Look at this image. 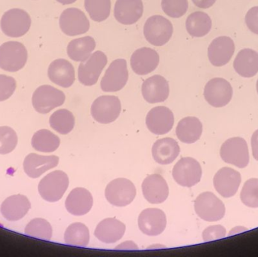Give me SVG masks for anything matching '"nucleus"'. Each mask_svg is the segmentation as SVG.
I'll use <instances>...</instances> for the list:
<instances>
[{
	"label": "nucleus",
	"instance_id": "29",
	"mask_svg": "<svg viewBox=\"0 0 258 257\" xmlns=\"http://www.w3.org/2000/svg\"><path fill=\"white\" fill-rule=\"evenodd\" d=\"M233 66L241 76H254L258 72V53L251 48L241 50L235 58Z\"/></svg>",
	"mask_w": 258,
	"mask_h": 257
},
{
	"label": "nucleus",
	"instance_id": "42",
	"mask_svg": "<svg viewBox=\"0 0 258 257\" xmlns=\"http://www.w3.org/2000/svg\"><path fill=\"white\" fill-rule=\"evenodd\" d=\"M226 235H227V231L225 228L221 225H217V226H209V228L205 229L203 238L205 242H209V241L225 238Z\"/></svg>",
	"mask_w": 258,
	"mask_h": 257
},
{
	"label": "nucleus",
	"instance_id": "9",
	"mask_svg": "<svg viewBox=\"0 0 258 257\" xmlns=\"http://www.w3.org/2000/svg\"><path fill=\"white\" fill-rule=\"evenodd\" d=\"M121 102L116 96H101L97 98L92 105L91 114L96 122L109 124L114 122L120 115Z\"/></svg>",
	"mask_w": 258,
	"mask_h": 257
},
{
	"label": "nucleus",
	"instance_id": "30",
	"mask_svg": "<svg viewBox=\"0 0 258 257\" xmlns=\"http://www.w3.org/2000/svg\"><path fill=\"white\" fill-rule=\"evenodd\" d=\"M203 133V125L196 117H186L179 122L176 128L177 138L184 143H196Z\"/></svg>",
	"mask_w": 258,
	"mask_h": 257
},
{
	"label": "nucleus",
	"instance_id": "8",
	"mask_svg": "<svg viewBox=\"0 0 258 257\" xmlns=\"http://www.w3.org/2000/svg\"><path fill=\"white\" fill-rule=\"evenodd\" d=\"M203 175L200 163L190 157L182 158L174 165L172 176L181 187H192L200 182Z\"/></svg>",
	"mask_w": 258,
	"mask_h": 257
},
{
	"label": "nucleus",
	"instance_id": "16",
	"mask_svg": "<svg viewBox=\"0 0 258 257\" xmlns=\"http://www.w3.org/2000/svg\"><path fill=\"white\" fill-rule=\"evenodd\" d=\"M174 118L168 107H156L152 109L146 118V125L150 132L163 135L172 129Z\"/></svg>",
	"mask_w": 258,
	"mask_h": 257
},
{
	"label": "nucleus",
	"instance_id": "38",
	"mask_svg": "<svg viewBox=\"0 0 258 257\" xmlns=\"http://www.w3.org/2000/svg\"><path fill=\"white\" fill-rule=\"evenodd\" d=\"M241 201L249 208H258V179L253 178L245 183L240 194Z\"/></svg>",
	"mask_w": 258,
	"mask_h": 257
},
{
	"label": "nucleus",
	"instance_id": "21",
	"mask_svg": "<svg viewBox=\"0 0 258 257\" xmlns=\"http://www.w3.org/2000/svg\"><path fill=\"white\" fill-rule=\"evenodd\" d=\"M141 91L144 100L150 104L164 102L169 95V84L162 75H155L144 81Z\"/></svg>",
	"mask_w": 258,
	"mask_h": 257
},
{
	"label": "nucleus",
	"instance_id": "6",
	"mask_svg": "<svg viewBox=\"0 0 258 257\" xmlns=\"http://www.w3.org/2000/svg\"><path fill=\"white\" fill-rule=\"evenodd\" d=\"M64 93L51 85L40 86L33 95L32 103L38 113L46 114L56 107L63 105L65 101Z\"/></svg>",
	"mask_w": 258,
	"mask_h": 257
},
{
	"label": "nucleus",
	"instance_id": "2",
	"mask_svg": "<svg viewBox=\"0 0 258 257\" xmlns=\"http://www.w3.org/2000/svg\"><path fill=\"white\" fill-rule=\"evenodd\" d=\"M28 58L27 48L21 42L10 41L0 46V68L8 72L23 69Z\"/></svg>",
	"mask_w": 258,
	"mask_h": 257
},
{
	"label": "nucleus",
	"instance_id": "11",
	"mask_svg": "<svg viewBox=\"0 0 258 257\" xmlns=\"http://www.w3.org/2000/svg\"><path fill=\"white\" fill-rule=\"evenodd\" d=\"M128 79L127 62L125 59L113 60L106 71L101 81V88L105 92L122 90Z\"/></svg>",
	"mask_w": 258,
	"mask_h": 257
},
{
	"label": "nucleus",
	"instance_id": "12",
	"mask_svg": "<svg viewBox=\"0 0 258 257\" xmlns=\"http://www.w3.org/2000/svg\"><path fill=\"white\" fill-rule=\"evenodd\" d=\"M107 63V57L104 52L97 51L91 54L88 60L79 66L78 78L86 86H92L98 82L103 69Z\"/></svg>",
	"mask_w": 258,
	"mask_h": 257
},
{
	"label": "nucleus",
	"instance_id": "34",
	"mask_svg": "<svg viewBox=\"0 0 258 257\" xmlns=\"http://www.w3.org/2000/svg\"><path fill=\"white\" fill-rule=\"evenodd\" d=\"M89 239L90 235L89 229L83 223H73L65 232V243L69 245L86 247L89 244Z\"/></svg>",
	"mask_w": 258,
	"mask_h": 257
},
{
	"label": "nucleus",
	"instance_id": "3",
	"mask_svg": "<svg viewBox=\"0 0 258 257\" xmlns=\"http://www.w3.org/2000/svg\"><path fill=\"white\" fill-rule=\"evenodd\" d=\"M146 39L154 46H162L171 39L173 25L162 15H153L146 21L144 27Z\"/></svg>",
	"mask_w": 258,
	"mask_h": 257
},
{
	"label": "nucleus",
	"instance_id": "25",
	"mask_svg": "<svg viewBox=\"0 0 258 257\" xmlns=\"http://www.w3.org/2000/svg\"><path fill=\"white\" fill-rule=\"evenodd\" d=\"M93 206V198L89 190L76 188L71 191L65 202V207L70 214L74 216H83L87 214Z\"/></svg>",
	"mask_w": 258,
	"mask_h": 257
},
{
	"label": "nucleus",
	"instance_id": "39",
	"mask_svg": "<svg viewBox=\"0 0 258 257\" xmlns=\"http://www.w3.org/2000/svg\"><path fill=\"white\" fill-rule=\"evenodd\" d=\"M16 132L10 127H0V155L10 153L18 144Z\"/></svg>",
	"mask_w": 258,
	"mask_h": 257
},
{
	"label": "nucleus",
	"instance_id": "17",
	"mask_svg": "<svg viewBox=\"0 0 258 257\" xmlns=\"http://www.w3.org/2000/svg\"><path fill=\"white\" fill-rule=\"evenodd\" d=\"M242 181L241 175L230 167H223L214 178L215 190L222 197L231 198L236 194Z\"/></svg>",
	"mask_w": 258,
	"mask_h": 257
},
{
	"label": "nucleus",
	"instance_id": "26",
	"mask_svg": "<svg viewBox=\"0 0 258 257\" xmlns=\"http://www.w3.org/2000/svg\"><path fill=\"white\" fill-rule=\"evenodd\" d=\"M30 201L23 195L10 196L1 205L2 215L9 221H18L30 211Z\"/></svg>",
	"mask_w": 258,
	"mask_h": 257
},
{
	"label": "nucleus",
	"instance_id": "22",
	"mask_svg": "<svg viewBox=\"0 0 258 257\" xmlns=\"http://www.w3.org/2000/svg\"><path fill=\"white\" fill-rule=\"evenodd\" d=\"M143 12L142 0H117L115 4V18L124 25L135 24L142 17Z\"/></svg>",
	"mask_w": 258,
	"mask_h": 257
},
{
	"label": "nucleus",
	"instance_id": "10",
	"mask_svg": "<svg viewBox=\"0 0 258 257\" xmlns=\"http://www.w3.org/2000/svg\"><path fill=\"white\" fill-rule=\"evenodd\" d=\"M136 193L133 183L125 178H118L107 185L105 197L114 206L125 207L133 202Z\"/></svg>",
	"mask_w": 258,
	"mask_h": 257
},
{
	"label": "nucleus",
	"instance_id": "4",
	"mask_svg": "<svg viewBox=\"0 0 258 257\" xmlns=\"http://www.w3.org/2000/svg\"><path fill=\"white\" fill-rule=\"evenodd\" d=\"M2 31L9 37L18 38L25 35L31 25L30 15L26 11L13 9L7 11L2 17Z\"/></svg>",
	"mask_w": 258,
	"mask_h": 257
},
{
	"label": "nucleus",
	"instance_id": "14",
	"mask_svg": "<svg viewBox=\"0 0 258 257\" xmlns=\"http://www.w3.org/2000/svg\"><path fill=\"white\" fill-rule=\"evenodd\" d=\"M233 88L229 81L222 78H214L206 84L204 97L211 106L217 108L225 107L231 101Z\"/></svg>",
	"mask_w": 258,
	"mask_h": 257
},
{
	"label": "nucleus",
	"instance_id": "40",
	"mask_svg": "<svg viewBox=\"0 0 258 257\" xmlns=\"http://www.w3.org/2000/svg\"><path fill=\"white\" fill-rule=\"evenodd\" d=\"M161 6L168 16L178 18L186 14L189 4L187 0H162Z\"/></svg>",
	"mask_w": 258,
	"mask_h": 257
},
{
	"label": "nucleus",
	"instance_id": "36",
	"mask_svg": "<svg viewBox=\"0 0 258 257\" xmlns=\"http://www.w3.org/2000/svg\"><path fill=\"white\" fill-rule=\"evenodd\" d=\"M85 8L93 21L96 22H102L110 16L111 1L110 0H85Z\"/></svg>",
	"mask_w": 258,
	"mask_h": 257
},
{
	"label": "nucleus",
	"instance_id": "35",
	"mask_svg": "<svg viewBox=\"0 0 258 257\" xmlns=\"http://www.w3.org/2000/svg\"><path fill=\"white\" fill-rule=\"evenodd\" d=\"M50 126L60 134H68L74 129L75 118L69 110L62 109L54 112L49 119Z\"/></svg>",
	"mask_w": 258,
	"mask_h": 257
},
{
	"label": "nucleus",
	"instance_id": "18",
	"mask_svg": "<svg viewBox=\"0 0 258 257\" xmlns=\"http://www.w3.org/2000/svg\"><path fill=\"white\" fill-rule=\"evenodd\" d=\"M235 51V44L228 36H220L212 41L208 49L211 63L215 66H222L231 60Z\"/></svg>",
	"mask_w": 258,
	"mask_h": 257
},
{
	"label": "nucleus",
	"instance_id": "44",
	"mask_svg": "<svg viewBox=\"0 0 258 257\" xmlns=\"http://www.w3.org/2000/svg\"><path fill=\"white\" fill-rule=\"evenodd\" d=\"M197 7L200 9H209L215 4L216 0H192Z\"/></svg>",
	"mask_w": 258,
	"mask_h": 257
},
{
	"label": "nucleus",
	"instance_id": "33",
	"mask_svg": "<svg viewBox=\"0 0 258 257\" xmlns=\"http://www.w3.org/2000/svg\"><path fill=\"white\" fill-rule=\"evenodd\" d=\"M60 143L59 137L46 129L35 133L31 141L33 149L42 152H54L60 146Z\"/></svg>",
	"mask_w": 258,
	"mask_h": 257
},
{
	"label": "nucleus",
	"instance_id": "19",
	"mask_svg": "<svg viewBox=\"0 0 258 257\" xmlns=\"http://www.w3.org/2000/svg\"><path fill=\"white\" fill-rule=\"evenodd\" d=\"M144 197L150 204H161L166 200L169 189L165 180L158 174L147 177L142 184Z\"/></svg>",
	"mask_w": 258,
	"mask_h": 257
},
{
	"label": "nucleus",
	"instance_id": "41",
	"mask_svg": "<svg viewBox=\"0 0 258 257\" xmlns=\"http://www.w3.org/2000/svg\"><path fill=\"white\" fill-rule=\"evenodd\" d=\"M16 87L15 78L6 75H0V102L11 98Z\"/></svg>",
	"mask_w": 258,
	"mask_h": 257
},
{
	"label": "nucleus",
	"instance_id": "20",
	"mask_svg": "<svg viewBox=\"0 0 258 257\" xmlns=\"http://www.w3.org/2000/svg\"><path fill=\"white\" fill-rule=\"evenodd\" d=\"M159 63L157 51L150 48H139L131 57V66L135 73L145 75L153 72Z\"/></svg>",
	"mask_w": 258,
	"mask_h": 257
},
{
	"label": "nucleus",
	"instance_id": "13",
	"mask_svg": "<svg viewBox=\"0 0 258 257\" xmlns=\"http://www.w3.org/2000/svg\"><path fill=\"white\" fill-rule=\"evenodd\" d=\"M60 30L69 36L84 34L90 28V22L83 11L76 8L65 9L59 19Z\"/></svg>",
	"mask_w": 258,
	"mask_h": 257
},
{
	"label": "nucleus",
	"instance_id": "31",
	"mask_svg": "<svg viewBox=\"0 0 258 257\" xmlns=\"http://www.w3.org/2000/svg\"><path fill=\"white\" fill-rule=\"evenodd\" d=\"M96 46V42L92 36H85L71 41L68 45V54L71 60L83 62L90 57Z\"/></svg>",
	"mask_w": 258,
	"mask_h": 257
},
{
	"label": "nucleus",
	"instance_id": "15",
	"mask_svg": "<svg viewBox=\"0 0 258 257\" xmlns=\"http://www.w3.org/2000/svg\"><path fill=\"white\" fill-rule=\"evenodd\" d=\"M166 225V215L162 210L157 208L145 209L138 217L140 230L149 236L160 235L165 230Z\"/></svg>",
	"mask_w": 258,
	"mask_h": 257
},
{
	"label": "nucleus",
	"instance_id": "7",
	"mask_svg": "<svg viewBox=\"0 0 258 257\" xmlns=\"http://www.w3.org/2000/svg\"><path fill=\"white\" fill-rule=\"evenodd\" d=\"M223 161L239 168H245L249 163V152L246 141L242 137L229 139L221 146Z\"/></svg>",
	"mask_w": 258,
	"mask_h": 257
},
{
	"label": "nucleus",
	"instance_id": "5",
	"mask_svg": "<svg viewBox=\"0 0 258 257\" xmlns=\"http://www.w3.org/2000/svg\"><path fill=\"white\" fill-rule=\"evenodd\" d=\"M194 208L197 215L205 221L215 222L225 215V206L214 193H202L196 199Z\"/></svg>",
	"mask_w": 258,
	"mask_h": 257
},
{
	"label": "nucleus",
	"instance_id": "1",
	"mask_svg": "<svg viewBox=\"0 0 258 257\" xmlns=\"http://www.w3.org/2000/svg\"><path fill=\"white\" fill-rule=\"evenodd\" d=\"M69 187L68 175L61 170H54L39 182L38 190L44 200L55 202L61 199Z\"/></svg>",
	"mask_w": 258,
	"mask_h": 257
},
{
	"label": "nucleus",
	"instance_id": "37",
	"mask_svg": "<svg viewBox=\"0 0 258 257\" xmlns=\"http://www.w3.org/2000/svg\"><path fill=\"white\" fill-rule=\"evenodd\" d=\"M24 232L28 236L49 241L52 237V227L47 220L36 218L27 225Z\"/></svg>",
	"mask_w": 258,
	"mask_h": 257
},
{
	"label": "nucleus",
	"instance_id": "47",
	"mask_svg": "<svg viewBox=\"0 0 258 257\" xmlns=\"http://www.w3.org/2000/svg\"><path fill=\"white\" fill-rule=\"evenodd\" d=\"M257 92L258 93V79H257Z\"/></svg>",
	"mask_w": 258,
	"mask_h": 257
},
{
	"label": "nucleus",
	"instance_id": "45",
	"mask_svg": "<svg viewBox=\"0 0 258 257\" xmlns=\"http://www.w3.org/2000/svg\"><path fill=\"white\" fill-rule=\"evenodd\" d=\"M251 148L253 156L258 161V130L253 134L251 137Z\"/></svg>",
	"mask_w": 258,
	"mask_h": 257
},
{
	"label": "nucleus",
	"instance_id": "27",
	"mask_svg": "<svg viewBox=\"0 0 258 257\" xmlns=\"http://www.w3.org/2000/svg\"><path fill=\"white\" fill-rule=\"evenodd\" d=\"M125 232V224L116 218H107L97 226L95 235L101 242L113 244L123 237Z\"/></svg>",
	"mask_w": 258,
	"mask_h": 257
},
{
	"label": "nucleus",
	"instance_id": "43",
	"mask_svg": "<svg viewBox=\"0 0 258 257\" xmlns=\"http://www.w3.org/2000/svg\"><path fill=\"white\" fill-rule=\"evenodd\" d=\"M245 24L252 33L258 35V6L251 8L247 12Z\"/></svg>",
	"mask_w": 258,
	"mask_h": 257
},
{
	"label": "nucleus",
	"instance_id": "28",
	"mask_svg": "<svg viewBox=\"0 0 258 257\" xmlns=\"http://www.w3.org/2000/svg\"><path fill=\"white\" fill-rule=\"evenodd\" d=\"M180 146L174 139L166 137L156 141L152 149L153 159L160 164L172 163L180 153Z\"/></svg>",
	"mask_w": 258,
	"mask_h": 257
},
{
	"label": "nucleus",
	"instance_id": "23",
	"mask_svg": "<svg viewBox=\"0 0 258 257\" xmlns=\"http://www.w3.org/2000/svg\"><path fill=\"white\" fill-rule=\"evenodd\" d=\"M59 158L55 155H37L31 153L26 157L24 161V170L27 176L31 178H38L47 170L57 167Z\"/></svg>",
	"mask_w": 258,
	"mask_h": 257
},
{
	"label": "nucleus",
	"instance_id": "46",
	"mask_svg": "<svg viewBox=\"0 0 258 257\" xmlns=\"http://www.w3.org/2000/svg\"><path fill=\"white\" fill-rule=\"evenodd\" d=\"M56 1L58 2V3H61L63 5H70L73 4V3H75L77 0H56Z\"/></svg>",
	"mask_w": 258,
	"mask_h": 257
},
{
	"label": "nucleus",
	"instance_id": "32",
	"mask_svg": "<svg viewBox=\"0 0 258 257\" xmlns=\"http://www.w3.org/2000/svg\"><path fill=\"white\" fill-rule=\"evenodd\" d=\"M212 19L208 14L203 12H195L188 16L186 28L192 37H203L212 29Z\"/></svg>",
	"mask_w": 258,
	"mask_h": 257
},
{
	"label": "nucleus",
	"instance_id": "24",
	"mask_svg": "<svg viewBox=\"0 0 258 257\" xmlns=\"http://www.w3.org/2000/svg\"><path fill=\"white\" fill-rule=\"evenodd\" d=\"M48 75L54 84L60 87L69 88L75 81V69L68 60L57 59L49 65Z\"/></svg>",
	"mask_w": 258,
	"mask_h": 257
}]
</instances>
